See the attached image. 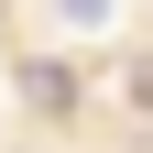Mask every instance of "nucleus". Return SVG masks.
<instances>
[{
	"mask_svg": "<svg viewBox=\"0 0 153 153\" xmlns=\"http://www.w3.org/2000/svg\"><path fill=\"white\" fill-rule=\"evenodd\" d=\"M55 11H66V22H109V0H55Z\"/></svg>",
	"mask_w": 153,
	"mask_h": 153,
	"instance_id": "obj_1",
	"label": "nucleus"
}]
</instances>
